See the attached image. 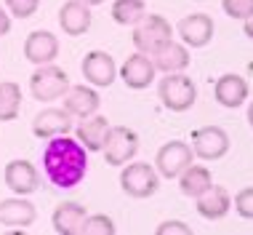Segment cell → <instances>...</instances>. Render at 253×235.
Wrapping results in <instances>:
<instances>
[{"label":"cell","instance_id":"6da1fadb","mask_svg":"<svg viewBox=\"0 0 253 235\" xmlns=\"http://www.w3.org/2000/svg\"><path fill=\"white\" fill-rule=\"evenodd\" d=\"M88 150L78 139H70L67 134L53 136L48 139L43 150V169L48 182H53L56 187L67 190L75 187L78 182H83L85 171H88Z\"/></svg>","mask_w":253,"mask_h":235},{"label":"cell","instance_id":"7a4b0ae2","mask_svg":"<svg viewBox=\"0 0 253 235\" xmlns=\"http://www.w3.org/2000/svg\"><path fill=\"white\" fill-rule=\"evenodd\" d=\"M157 96H160L163 107L170 110V113H187L197 102V88L189 75L170 72V75H163L160 86H157Z\"/></svg>","mask_w":253,"mask_h":235},{"label":"cell","instance_id":"3957f363","mask_svg":"<svg viewBox=\"0 0 253 235\" xmlns=\"http://www.w3.org/2000/svg\"><path fill=\"white\" fill-rule=\"evenodd\" d=\"M157 187H160V174H157L155 166L149 163H126L120 171V190L128 198L144 200L152 198Z\"/></svg>","mask_w":253,"mask_h":235},{"label":"cell","instance_id":"277c9868","mask_svg":"<svg viewBox=\"0 0 253 235\" xmlns=\"http://www.w3.org/2000/svg\"><path fill=\"white\" fill-rule=\"evenodd\" d=\"M131 40H133L136 51L155 54L160 46H166L168 40H173V27H170V22L166 16H160V13H147V16L133 27Z\"/></svg>","mask_w":253,"mask_h":235},{"label":"cell","instance_id":"5b68a950","mask_svg":"<svg viewBox=\"0 0 253 235\" xmlns=\"http://www.w3.org/2000/svg\"><path fill=\"white\" fill-rule=\"evenodd\" d=\"M70 88V75L56 64H40L30 78V94L38 102H56Z\"/></svg>","mask_w":253,"mask_h":235},{"label":"cell","instance_id":"8992f818","mask_svg":"<svg viewBox=\"0 0 253 235\" xmlns=\"http://www.w3.org/2000/svg\"><path fill=\"white\" fill-rule=\"evenodd\" d=\"M101 153H104V161L109 166L131 163L136 158V153H139V134L128 126H109Z\"/></svg>","mask_w":253,"mask_h":235},{"label":"cell","instance_id":"52a82bcc","mask_svg":"<svg viewBox=\"0 0 253 235\" xmlns=\"http://www.w3.org/2000/svg\"><path fill=\"white\" fill-rule=\"evenodd\" d=\"M195 161V150L192 144L181 142V139H170L166 142L155 155V169L163 179H179V174Z\"/></svg>","mask_w":253,"mask_h":235},{"label":"cell","instance_id":"ba28073f","mask_svg":"<svg viewBox=\"0 0 253 235\" xmlns=\"http://www.w3.org/2000/svg\"><path fill=\"white\" fill-rule=\"evenodd\" d=\"M192 150L203 161H221L229 153V134L218 126H203L192 131Z\"/></svg>","mask_w":253,"mask_h":235},{"label":"cell","instance_id":"9c48e42d","mask_svg":"<svg viewBox=\"0 0 253 235\" xmlns=\"http://www.w3.org/2000/svg\"><path fill=\"white\" fill-rule=\"evenodd\" d=\"M213 19L208 13H189L176 24V32L187 48H205L213 40Z\"/></svg>","mask_w":253,"mask_h":235},{"label":"cell","instance_id":"30bf717a","mask_svg":"<svg viewBox=\"0 0 253 235\" xmlns=\"http://www.w3.org/2000/svg\"><path fill=\"white\" fill-rule=\"evenodd\" d=\"M118 75L123 78V83H126L128 88H133V91H144V88L152 86L157 70H155L152 59H149V54L136 51V54H131V57L123 61Z\"/></svg>","mask_w":253,"mask_h":235},{"label":"cell","instance_id":"8fae6325","mask_svg":"<svg viewBox=\"0 0 253 235\" xmlns=\"http://www.w3.org/2000/svg\"><path fill=\"white\" fill-rule=\"evenodd\" d=\"M80 70H83L85 80L91 83L93 88H109L115 83V78H118V64H115V59L109 57L107 51H91V54H85Z\"/></svg>","mask_w":253,"mask_h":235},{"label":"cell","instance_id":"7c38bea8","mask_svg":"<svg viewBox=\"0 0 253 235\" xmlns=\"http://www.w3.org/2000/svg\"><path fill=\"white\" fill-rule=\"evenodd\" d=\"M3 179H5V184H8V190L16 192V195H32V192L40 187V174H38V169H35L30 161H24V158L5 163Z\"/></svg>","mask_w":253,"mask_h":235},{"label":"cell","instance_id":"4fadbf2b","mask_svg":"<svg viewBox=\"0 0 253 235\" xmlns=\"http://www.w3.org/2000/svg\"><path fill=\"white\" fill-rule=\"evenodd\" d=\"M24 57L35 67L40 64H53V59L59 57V38L48 30H35L30 32L24 40Z\"/></svg>","mask_w":253,"mask_h":235},{"label":"cell","instance_id":"5bb4252c","mask_svg":"<svg viewBox=\"0 0 253 235\" xmlns=\"http://www.w3.org/2000/svg\"><path fill=\"white\" fill-rule=\"evenodd\" d=\"M72 131V115L64 107H48L35 115L32 120V134L38 139H53V136L70 134Z\"/></svg>","mask_w":253,"mask_h":235},{"label":"cell","instance_id":"9a60e30c","mask_svg":"<svg viewBox=\"0 0 253 235\" xmlns=\"http://www.w3.org/2000/svg\"><path fill=\"white\" fill-rule=\"evenodd\" d=\"M38 211L24 195L19 198H5L0 200V225L11 227V230H27L30 225H35Z\"/></svg>","mask_w":253,"mask_h":235},{"label":"cell","instance_id":"2e32d148","mask_svg":"<svg viewBox=\"0 0 253 235\" xmlns=\"http://www.w3.org/2000/svg\"><path fill=\"white\" fill-rule=\"evenodd\" d=\"M85 206L78 203V200H64L53 209V217H51V225H53V233L59 235H83V227H85Z\"/></svg>","mask_w":253,"mask_h":235},{"label":"cell","instance_id":"e0dca14e","mask_svg":"<svg viewBox=\"0 0 253 235\" xmlns=\"http://www.w3.org/2000/svg\"><path fill=\"white\" fill-rule=\"evenodd\" d=\"M61 99H64V110L72 118H91L99 113L101 105V96L93 86H70Z\"/></svg>","mask_w":253,"mask_h":235},{"label":"cell","instance_id":"ac0fdd59","mask_svg":"<svg viewBox=\"0 0 253 235\" xmlns=\"http://www.w3.org/2000/svg\"><path fill=\"white\" fill-rule=\"evenodd\" d=\"M213 96H216L218 105L227 107V110L240 107V105H245V99H248V80H245L243 75H235V72L221 75V78L213 83Z\"/></svg>","mask_w":253,"mask_h":235},{"label":"cell","instance_id":"d6986e66","mask_svg":"<svg viewBox=\"0 0 253 235\" xmlns=\"http://www.w3.org/2000/svg\"><path fill=\"white\" fill-rule=\"evenodd\" d=\"M155 70L163 75L170 72H184L189 67V48L184 43H176V40H168L166 46H160L155 54H149Z\"/></svg>","mask_w":253,"mask_h":235},{"label":"cell","instance_id":"ffe728a7","mask_svg":"<svg viewBox=\"0 0 253 235\" xmlns=\"http://www.w3.org/2000/svg\"><path fill=\"white\" fill-rule=\"evenodd\" d=\"M197 200V214H200L203 219H208V222H218V219H224L232 209V195L227 192V187H221V184H211L208 190L203 192Z\"/></svg>","mask_w":253,"mask_h":235},{"label":"cell","instance_id":"44dd1931","mask_svg":"<svg viewBox=\"0 0 253 235\" xmlns=\"http://www.w3.org/2000/svg\"><path fill=\"white\" fill-rule=\"evenodd\" d=\"M59 24L64 30V35L80 38L91 27V5H85L83 0H67L59 8Z\"/></svg>","mask_w":253,"mask_h":235},{"label":"cell","instance_id":"7402d4cb","mask_svg":"<svg viewBox=\"0 0 253 235\" xmlns=\"http://www.w3.org/2000/svg\"><path fill=\"white\" fill-rule=\"evenodd\" d=\"M107 131H109L107 118L91 115V118H83V123L75 128V136H78V142L83 144L88 153H101L104 139H107Z\"/></svg>","mask_w":253,"mask_h":235},{"label":"cell","instance_id":"603a6c76","mask_svg":"<svg viewBox=\"0 0 253 235\" xmlns=\"http://www.w3.org/2000/svg\"><path fill=\"white\" fill-rule=\"evenodd\" d=\"M211 184H213V174H211L208 166L189 163L187 169L179 174V187H181V192L187 198H200Z\"/></svg>","mask_w":253,"mask_h":235},{"label":"cell","instance_id":"cb8c5ba5","mask_svg":"<svg viewBox=\"0 0 253 235\" xmlns=\"http://www.w3.org/2000/svg\"><path fill=\"white\" fill-rule=\"evenodd\" d=\"M112 19L123 27H136L147 16V3L144 0H115L112 3Z\"/></svg>","mask_w":253,"mask_h":235},{"label":"cell","instance_id":"d4e9b609","mask_svg":"<svg viewBox=\"0 0 253 235\" xmlns=\"http://www.w3.org/2000/svg\"><path fill=\"white\" fill-rule=\"evenodd\" d=\"M22 110V88L13 80L0 83V120H13Z\"/></svg>","mask_w":253,"mask_h":235},{"label":"cell","instance_id":"484cf974","mask_svg":"<svg viewBox=\"0 0 253 235\" xmlns=\"http://www.w3.org/2000/svg\"><path fill=\"white\" fill-rule=\"evenodd\" d=\"M115 233H118V227H115V222L107 214H91V217H85L83 235H115Z\"/></svg>","mask_w":253,"mask_h":235},{"label":"cell","instance_id":"4316f807","mask_svg":"<svg viewBox=\"0 0 253 235\" xmlns=\"http://www.w3.org/2000/svg\"><path fill=\"white\" fill-rule=\"evenodd\" d=\"M221 8H224L227 16L245 22V19L253 13V0H221Z\"/></svg>","mask_w":253,"mask_h":235},{"label":"cell","instance_id":"83f0119b","mask_svg":"<svg viewBox=\"0 0 253 235\" xmlns=\"http://www.w3.org/2000/svg\"><path fill=\"white\" fill-rule=\"evenodd\" d=\"M232 203H235V211L240 214L243 219H253V187H243Z\"/></svg>","mask_w":253,"mask_h":235},{"label":"cell","instance_id":"f1b7e54d","mask_svg":"<svg viewBox=\"0 0 253 235\" xmlns=\"http://www.w3.org/2000/svg\"><path fill=\"white\" fill-rule=\"evenodd\" d=\"M40 0H5V8H8L16 19H30L38 11Z\"/></svg>","mask_w":253,"mask_h":235},{"label":"cell","instance_id":"f546056e","mask_svg":"<svg viewBox=\"0 0 253 235\" xmlns=\"http://www.w3.org/2000/svg\"><path fill=\"white\" fill-rule=\"evenodd\" d=\"M155 235H192V227L179 222V219H168L155 230Z\"/></svg>","mask_w":253,"mask_h":235},{"label":"cell","instance_id":"4dcf8cb0","mask_svg":"<svg viewBox=\"0 0 253 235\" xmlns=\"http://www.w3.org/2000/svg\"><path fill=\"white\" fill-rule=\"evenodd\" d=\"M8 32H11V16H8V11L0 5V38L8 35Z\"/></svg>","mask_w":253,"mask_h":235},{"label":"cell","instance_id":"1f68e13d","mask_svg":"<svg viewBox=\"0 0 253 235\" xmlns=\"http://www.w3.org/2000/svg\"><path fill=\"white\" fill-rule=\"evenodd\" d=\"M243 30H245V35H248L251 40H253V13L248 19H245V24H243Z\"/></svg>","mask_w":253,"mask_h":235},{"label":"cell","instance_id":"d6a6232c","mask_svg":"<svg viewBox=\"0 0 253 235\" xmlns=\"http://www.w3.org/2000/svg\"><path fill=\"white\" fill-rule=\"evenodd\" d=\"M248 123H251V128H253V102L248 105Z\"/></svg>","mask_w":253,"mask_h":235},{"label":"cell","instance_id":"836d02e7","mask_svg":"<svg viewBox=\"0 0 253 235\" xmlns=\"http://www.w3.org/2000/svg\"><path fill=\"white\" fill-rule=\"evenodd\" d=\"M83 3H85V5H101L104 0H83Z\"/></svg>","mask_w":253,"mask_h":235}]
</instances>
